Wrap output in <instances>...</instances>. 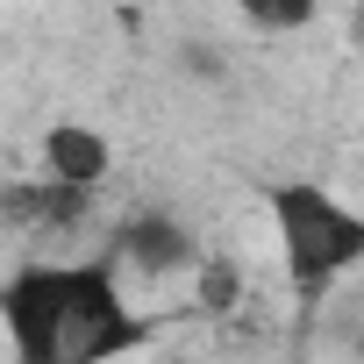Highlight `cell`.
Listing matches in <instances>:
<instances>
[{"label": "cell", "mask_w": 364, "mask_h": 364, "mask_svg": "<svg viewBox=\"0 0 364 364\" xmlns=\"http://www.w3.org/2000/svg\"><path fill=\"white\" fill-rule=\"evenodd\" d=\"M15 364H107L150 336V321L129 307L122 272L107 257L93 264H15L0 286Z\"/></svg>", "instance_id": "1"}, {"label": "cell", "mask_w": 364, "mask_h": 364, "mask_svg": "<svg viewBox=\"0 0 364 364\" xmlns=\"http://www.w3.org/2000/svg\"><path fill=\"white\" fill-rule=\"evenodd\" d=\"M272 229H279L286 286H293V300L307 314L364 264V215L343 208L328 186H314V178H286L272 193Z\"/></svg>", "instance_id": "2"}, {"label": "cell", "mask_w": 364, "mask_h": 364, "mask_svg": "<svg viewBox=\"0 0 364 364\" xmlns=\"http://www.w3.org/2000/svg\"><path fill=\"white\" fill-rule=\"evenodd\" d=\"M107 264L143 272V279H164V272H200V243L186 236V222H171V215L143 208V215H129V222L114 229Z\"/></svg>", "instance_id": "3"}, {"label": "cell", "mask_w": 364, "mask_h": 364, "mask_svg": "<svg viewBox=\"0 0 364 364\" xmlns=\"http://www.w3.org/2000/svg\"><path fill=\"white\" fill-rule=\"evenodd\" d=\"M107 171H114V143H107L100 129H86V122H50V129H43V178L93 193Z\"/></svg>", "instance_id": "4"}, {"label": "cell", "mask_w": 364, "mask_h": 364, "mask_svg": "<svg viewBox=\"0 0 364 364\" xmlns=\"http://www.w3.org/2000/svg\"><path fill=\"white\" fill-rule=\"evenodd\" d=\"M236 15L264 36H300L314 15H321V0H236Z\"/></svg>", "instance_id": "5"}, {"label": "cell", "mask_w": 364, "mask_h": 364, "mask_svg": "<svg viewBox=\"0 0 364 364\" xmlns=\"http://www.w3.org/2000/svg\"><path fill=\"white\" fill-rule=\"evenodd\" d=\"M193 286H200V307H208V314H229V307L243 300V272H236L229 257H200Z\"/></svg>", "instance_id": "6"}]
</instances>
